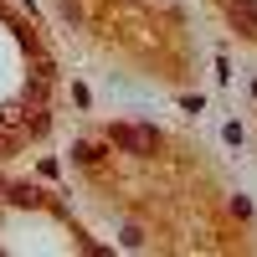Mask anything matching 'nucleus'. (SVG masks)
<instances>
[{
    "instance_id": "obj_6",
    "label": "nucleus",
    "mask_w": 257,
    "mask_h": 257,
    "mask_svg": "<svg viewBox=\"0 0 257 257\" xmlns=\"http://www.w3.org/2000/svg\"><path fill=\"white\" fill-rule=\"evenodd\" d=\"M123 247H144V231L139 226H123Z\"/></svg>"
},
{
    "instance_id": "obj_3",
    "label": "nucleus",
    "mask_w": 257,
    "mask_h": 257,
    "mask_svg": "<svg viewBox=\"0 0 257 257\" xmlns=\"http://www.w3.org/2000/svg\"><path fill=\"white\" fill-rule=\"evenodd\" d=\"M6 196H11V206H41V190H31V185H11Z\"/></svg>"
},
{
    "instance_id": "obj_4",
    "label": "nucleus",
    "mask_w": 257,
    "mask_h": 257,
    "mask_svg": "<svg viewBox=\"0 0 257 257\" xmlns=\"http://www.w3.org/2000/svg\"><path fill=\"white\" fill-rule=\"evenodd\" d=\"M0 123H6V128H16V123H26V108H6V113H0Z\"/></svg>"
},
{
    "instance_id": "obj_1",
    "label": "nucleus",
    "mask_w": 257,
    "mask_h": 257,
    "mask_svg": "<svg viewBox=\"0 0 257 257\" xmlns=\"http://www.w3.org/2000/svg\"><path fill=\"white\" fill-rule=\"evenodd\" d=\"M108 139L118 149H128V155H149V149H155V134H149V128H134V123H113Z\"/></svg>"
},
{
    "instance_id": "obj_7",
    "label": "nucleus",
    "mask_w": 257,
    "mask_h": 257,
    "mask_svg": "<svg viewBox=\"0 0 257 257\" xmlns=\"http://www.w3.org/2000/svg\"><path fill=\"white\" fill-rule=\"evenodd\" d=\"M0 190H6V185H0Z\"/></svg>"
},
{
    "instance_id": "obj_2",
    "label": "nucleus",
    "mask_w": 257,
    "mask_h": 257,
    "mask_svg": "<svg viewBox=\"0 0 257 257\" xmlns=\"http://www.w3.org/2000/svg\"><path fill=\"white\" fill-rule=\"evenodd\" d=\"M226 16L242 26V36L257 41V6H252V0H226Z\"/></svg>"
},
{
    "instance_id": "obj_5",
    "label": "nucleus",
    "mask_w": 257,
    "mask_h": 257,
    "mask_svg": "<svg viewBox=\"0 0 257 257\" xmlns=\"http://www.w3.org/2000/svg\"><path fill=\"white\" fill-rule=\"evenodd\" d=\"M72 155H77L82 165H98V149H93V144H77V149H72Z\"/></svg>"
}]
</instances>
